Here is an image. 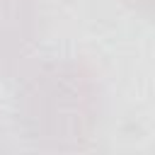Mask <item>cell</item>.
I'll use <instances>...</instances> for the list:
<instances>
[{
    "mask_svg": "<svg viewBox=\"0 0 155 155\" xmlns=\"http://www.w3.org/2000/svg\"><path fill=\"white\" fill-rule=\"evenodd\" d=\"M15 116L24 138L36 148H82L102 119L99 80L80 61H44L22 80L15 97Z\"/></svg>",
    "mask_w": 155,
    "mask_h": 155,
    "instance_id": "obj_1",
    "label": "cell"
},
{
    "mask_svg": "<svg viewBox=\"0 0 155 155\" xmlns=\"http://www.w3.org/2000/svg\"><path fill=\"white\" fill-rule=\"evenodd\" d=\"M41 36L39 0H0V70L22 63Z\"/></svg>",
    "mask_w": 155,
    "mask_h": 155,
    "instance_id": "obj_2",
    "label": "cell"
},
{
    "mask_svg": "<svg viewBox=\"0 0 155 155\" xmlns=\"http://www.w3.org/2000/svg\"><path fill=\"white\" fill-rule=\"evenodd\" d=\"M133 2H143L145 7H150V0H133Z\"/></svg>",
    "mask_w": 155,
    "mask_h": 155,
    "instance_id": "obj_3",
    "label": "cell"
}]
</instances>
